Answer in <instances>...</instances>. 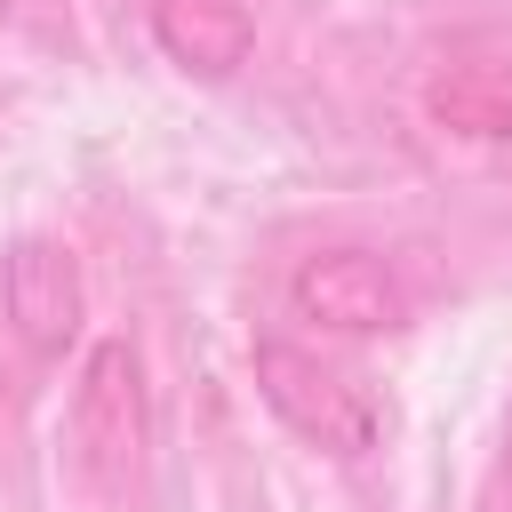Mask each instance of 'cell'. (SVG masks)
Wrapping results in <instances>:
<instances>
[{
	"label": "cell",
	"instance_id": "5b68a950",
	"mask_svg": "<svg viewBox=\"0 0 512 512\" xmlns=\"http://www.w3.org/2000/svg\"><path fill=\"white\" fill-rule=\"evenodd\" d=\"M152 40L176 72L192 80H232L256 56V16L240 0H160L152 8Z\"/></svg>",
	"mask_w": 512,
	"mask_h": 512
},
{
	"label": "cell",
	"instance_id": "3957f363",
	"mask_svg": "<svg viewBox=\"0 0 512 512\" xmlns=\"http://www.w3.org/2000/svg\"><path fill=\"white\" fill-rule=\"evenodd\" d=\"M288 304H296V320H312V328H328V336H392V328L408 320L400 272H392L376 248H360V240H328V248L296 256Z\"/></svg>",
	"mask_w": 512,
	"mask_h": 512
},
{
	"label": "cell",
	"instance_id": "6da1fadb",
	"mask_svg": "<svg viewBox=\"0 0 512 512\" xmlns=\"http://www.w3.org/2000/svg\"><path fill=\"white\" fill-rule=\"evenodd\" d=\"M152 472V392L136 336H96L64 400V480L88 512H136Z\"/></svg>",
	"mask_w": 512,
	"mask_h": 512
},
{
	"label": "cell",
	"instance_id": "277c9868",
	"mask_svg": "<svg viewBox=\"0 0 512 512\" xmlns=\"http://www.w3.org/2000/svg\"><path fill=\"white\" fill-rule=\"evenodd\" d=\"M0 312H8V328H16V344H24L32 360H64V352L80 344V312H88L72 240L24 232V240L0 256Z\"/></svg>",
	"mask_w": 512,
	"mask_h": 512
},
{
	"label": "cell",
	"instance_id": "8992f818",
	"mask_svg": "<svg viewBox=\"0 0 512 512\" xmlns=\"http://www.w3.org/2000/svg\"><path fill=\"white\" fill-rule=\"evenodd\" d=\"M424 112L456 136L504 144L512 136V56H448L424 80Z\"/></svg>",
	"mask_w": 512,
	"mask_h": 512
},
{
	"label": "cell",
	"instance_id": "7a4b0ae2",
	"mask_svg": "<svg viewBox=\"0 0 512 512\" xmlns=\"http://www.w3.org/2000/svg\"><path fill=\"white\" fill-rule=\"evenodd\" d=\"M256 392L264 408L312 440L320 456H368L384 440V400L360 368L328 360L320 344H296V336H256Z\"/></svg>",
	"mask_w": 512,
	"mask_h": 512
}]
</instances>
